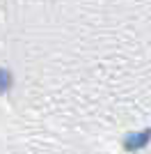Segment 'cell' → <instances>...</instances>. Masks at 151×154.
I'll return each instance as SVG.
<instances>
[{
  "mask_svg": "<svg viewBox=\"0 0 151 154\" xmlns=\"http://www.w3.org/2000/svg\"><path fill=\"white\" fill-rule=\"evenodd\" d=\"M9 85H12V74L7 69H0V94L9 90Z\"/></svg>",
  "mask_w": 151,
  "mask_h": 154,
  "instance_id": "obj_1",
  "label": "cell"
}]
</instances>
